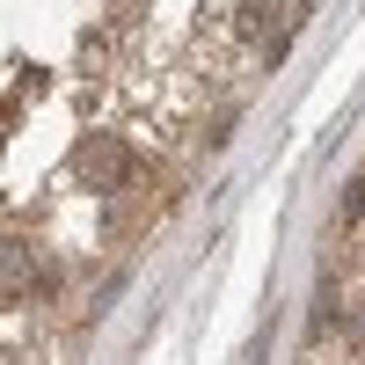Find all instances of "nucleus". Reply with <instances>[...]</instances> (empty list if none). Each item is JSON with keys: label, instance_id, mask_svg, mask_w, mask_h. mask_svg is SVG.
<instances>
[{"label": "nucleus", "instance_id": "nucleus-1", "mask_svg": "<svg viewBox=\"0 0 365 365\" xmlns=\"http://www.w3.org/2000/svg\"><path fill=\"white\" fill-rule=\"evenodd\" d=\"M73 175L88 182V190H117V197H125L146 168H139V154H132L117 132H88V139L73 146Z\"/></svg>", "mask_w": 365, "mask_h": 365}, {"label": "nucleus", "instance_id": "nucleus-2", "mask_svg": "<svg viewBox=\"0 0 365 365\" xmlns=\"http://www.w3.org/2000/svg\"><path fill=\"white\" fill-rule=\"evenodd\" d=\"M351 365H365V358H351Z\"/></svg>", "mask_w": 365, "mask_h": 365}]
</instances>
